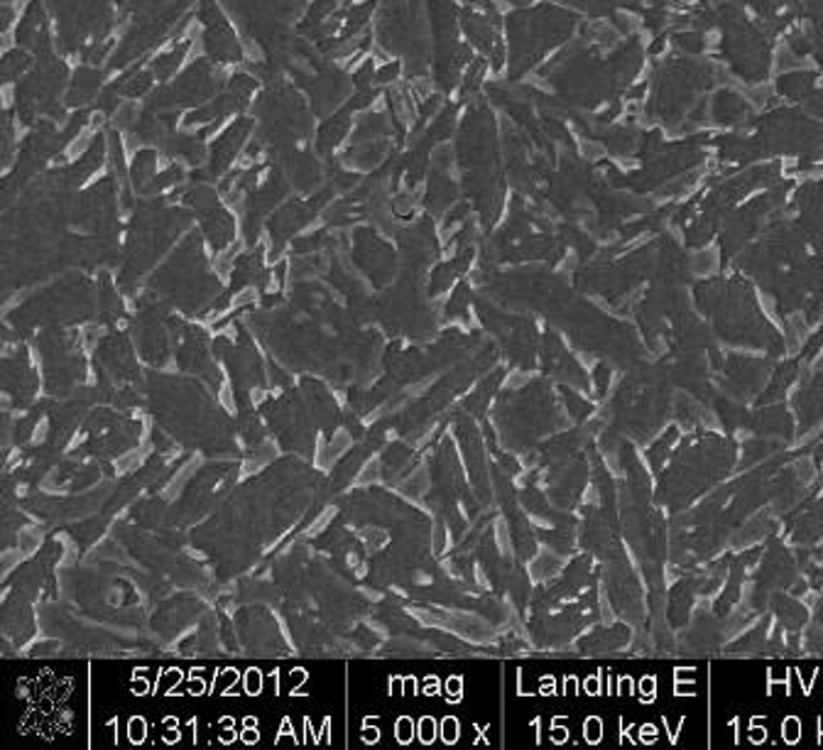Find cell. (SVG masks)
<instances>
[{
    "label": "cell",
    "mask_w": 823,
    "mask_h": 750,
    "mask_svg": "<svg viewBox=\"0 0 823 750\" xmlns=\"http://www.w3.org/2000/svg\"><path fill=\"white\" fill-rule=\"evenodd\" d=\"M819 86V74L807 70H794L782 74L777 79V93L789 101H807Z\"/></svg>",
    "instance_id": "obj_3"
},
{
    "label": "cell",
    "mask_w": 823,
    "mask_h": 750,
    "mask_svg": "<svg viewBox=\"0 0 823 750\" xmlns=\"http://www.w3.org/2000/svg\"><path fill=\"white\" fill-rule=\"evenodd\" d=\"M711 113L721 125H740L743 121H748L750 103L745 101L740 93H735L731 89H721L716 93Z\"/></svg>",
    "instance_id": "obj_2"
},
{
    "label": "cell",
    "mask_w": 823,
    "mask_h": 750,
    "mask_svg": "<svg viewBox=\"0 0 823 750\" xmlns=\"http://www.w3.org/2000/svg\"><path fill=\"white\" fill-rule=\"evenodd\" d=\"M723 54L731 70L748 84H760L770 72V40L764 27L755 25L735 3L721 8Z\"/></svg>",
    "instance_id": "obj_1"
}]
</instances>
